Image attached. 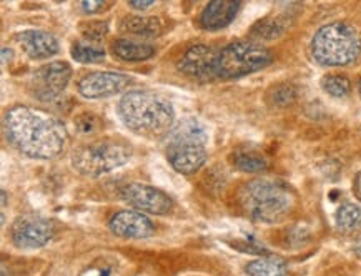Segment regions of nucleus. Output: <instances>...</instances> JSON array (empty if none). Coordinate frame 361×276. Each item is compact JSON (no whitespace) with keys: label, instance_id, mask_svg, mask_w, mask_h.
I'll list each match as a JSON object with an SVG mask.
<instances>
[{"label":"nucleus","instance_id":"1","mask_svg":"<svg viewBox=\"0 0 361 276\" xmlns=\"http://www.w3.org/2000/svg\"><path fill=\"white\" fill-rule=\"evenodd\" d=\"M4 132L8 144L30 158H55L67 145V130L59 118L24 105L7 110Z\"/></svg>","mask_w":361,"mask_h":276},{"label":"nucleus","instance_id":"28","mask_svg":"<svg viewBox=\"0 0 361 276\" xmlns=\"http://www.w3.org/2000/svg\"><path fill=\"white\" fill-rule=\"evenodd\" d=\"M154 0H130V7L135 8V11H147L154 6Z\"/></svg>","mask_w":361,"mask_h":276},{"label":"nucleus","instance_id":"5","mask_svg":"<svg viewBox=\"0 0 361 276\" xmlns=\"http://www.w3.org/2000/svg\"><path fill=\"white\" fill-rule=\"evenodd\" d=\"M310 50L320 65H350L361 55V34L346 22H331L313 35Z\"/></svg>","mask_w":361,"mask_h":276},{"label":"nucleus","instance_id":"6","mask_svg":"<svg viewBox=\"0 0 361 276\" xmlns=\"http://www.w3.org/2000/svg\"><path fill=\"white\" fill-rule=\"evenodd\" d=\"M132 149L120 138H95L72 151V167L85 177H100L128 163Z\"/></svg>","mask_w":361,"mask_h":276},{"label":"nucleus","instance_id":"7","mask_svg":"<svg viewBox=\"0 0 361 276\" xmlns=\"http://www.w3.org/2000/svg\"><path fill=\"white\" fill-rule=\"evenodd\" d=\"M273 62V52L255 40H235L216 54V78H240L263 70Z\"/></svg>","mask_w":361,"mask_h":276},{"label":"nucleus","instance_id":"12","mask_svg":"<svg viewBox=\"0 0 361 276\" xmlns=\"http://www.w3.org/2000/svg\"><path fill=\"white\" fill-rule=\"evenodd\" d=\"M109 228L115 237L128 240H143L155 234V225L152 220L135 210H122L110 216Z\"/></svg>","mask_w":361,"mask_h":276},{"label":"nucleus","instance_id":"23","mask_svg":"<svg viewBox=\"0 0 361 276\" xmlns=\"http://www.w3.org/2000/svg\"><path fill=\"white\" fill-rule=\"evenodd\" d=\"M322 89L335 99H345L351 92V82L341 73H328L322 78Z\"/></svg>","mask_w":361,"mask_h":276},{"label":"nucleus","instance_id":"20","mask_svg":"<svg viewBox=\"0 0 361 276\" xmlns=\"http://www.w3.org/2000/svg\"><path fill=\"white\" fill-rule=\"evenodd\" d=\"M288 24L281 17H267L258 20L257 24L250 30V37L255 39V42H262V40H273L286 30Z\"/></svg>","mask_w":361,"mask_h":276},{"label":"nucleus","instance_id":"29","mask_svg":"<svg viewBox=\"0 0 361 276\" xmlns=\"http://www.w3.org/2000/svg\"><path fill=\"white\" fill-rule=\"evenodd\" d=\"M353 193L355 196L361 201V170L358 173H356L355 180H353Z\"/></svg>","mask_w":361,"mask_h":276},{"label":"nucleus","instance_id":"16","mask_svg":"<svg viewBox=\"0 0 361 276\" xmlns=\"http://www.w3.org/2000/svg\"><path fill=\"white\" fill-rule=\"evenodd\" d=\"M118 29L127 35L140 37V39H155V37L164 34L165 25L159 17L130 15L122 18Z\"/></svg>","mask_w":361,"mask_h":276},{"label":"nucleus","instance_id":"10","mask_svg":"<svg viewBox=\"0 0 361 276\" xmlns=\"http://www.w3.org/2000/svg\"><path fill=\"white\" fill-rule=\"evenodd\" d=\"M120 196L142 213L164 216L173 210V200L165 192L145 183H128L120 190Z\"/></svg>","mask_w":361,"mask_h":276},{"label":"nucleus","instance_id":"30","mask_svg":"<svg viewBox=\"0 0 361 276\" xmlns=\"http://www.w3.org/2000/svg\"><path fill=\"white\" fill-rule=\"evenodd\" d=\"M356 253H358V255L361 256V242L358 243V245H356Z\"/></svg>","mask_w":361,"mask_h":276},{"label":"nucleus","instance_id":"31","mask_svg":"<svg viewBox=\"0 0 361 276\" xmlns=\"http://www.w3.org/2000/svg\"><path fill=\"white\" fill-rule=\"evenodd\" d=\"M360 95H361V80H360Z\"/></svg>","mask_w":361,"mask_h":276},{"label":"nucleus","instance_id":"4","mask_svg":"<svg viewBox=\"0 0 361 276\" xmlns=\"http://www.w3.org/2000/svg\"><path fill=\"white\" fill-rule=\"evenodd\" d=\"M208 132L197 118H183L175 122L172 130L165 135L166 160L175 172L193 175L207 162Z\"/></svg>","mask_w":361,"mask_h":276},{"label":"nucleus","instance_id":"14","mask_svg":"<svg viewBox=\"0 0 361 276\" xmlns=\"http://www.w3.org/2000/svg\"><path fill=\"white\" fill-rule=\"evenodd\" d=\"M16 40L22 52L32 61H45L60 50L57 37L45 30H24L16 35Z\"/></svg>","mask_w":361,"mask_h":276},{"label":"nucleus","instance_id":"2","mask_svg":"<svg viewBox=\"0 0 361 276\" xmlns=\"http://www.w3.org/2000/svg\"><path fill=\"white\" fill-rule=\"evenodd\" d=\"M117 108L123 125L138 135H166L175 125L172 104L155 92L128 90L118 100Z\"/></svg>","mask_w":361,"mask_h":276},{"label":"nucleus","instance_id":"8","mask_svg":"<svg viewBox=\"0 0 361 276\" xmlns=\"http://www.w3.org/2000/svg\"><path fill=\"white\" fill-rule=\"evenodd\" d=\"M72 78V67L67 62L57 61L42 65L32 73L29 82L30 94L40 102H54L63 94Z\"/></svg>","mask_w":361,"mask_h":276},{"label":"nucleus","instance_id":"24","mask_svg":"<svg viewBox=\"0 0 361 276\" xmlns=\"http://www.w3.org/2000/svg\"><path fill=\"white\" fill-rule=\"evenodd\" d=\"M296 90L290 84H280L271 87L270 92L267 94V100L271 107H286L295 100Z\"/></svg>","mask_w":361,"mask_h":276},{"label":"nucleus","instance_id":"26","mask_svg":"<svg viewBox=\"0 0 361 276\" xmlns=\"http://www.w3.org/2000/svg\"><path fill=\"white\" fill-rule=\"evenodd\" d=\"M75 125V130L78 135L82 137H90L97 135L102 130V120L94 113H80L73 122Z\"/></svg>","mask_w":361,"mask_h":276},{"label":"nucleus","instance_id":"22","mask_svg":"<svg viewBox=\"0 0 361 276\" xmlns=\"http://www.w3.org/2000/svg\"><path fill=\"white\" fill-rule=\"evenodd\" d=\"M71 54L73 61L80 63H100L105 58V50L102 44L89 42V40H78L73 42L71 47Z\"/></svg>","mask_w":361,"mask_h":276},{"label":"nucleus","instance_id":"17","mask_svg":"<svg viewBox=\"0 0 361 276\" xmlns=\"http://www.w3.org/2000/svg\"><path fill=\"white\" fill-rule=\"evenodd\" d=\"M110 50L115 57L123 62H145L157 54L155 45L138 42L132 39H118L110 45Z\"/></svg>","mask_w":361,"mask_h":276},{"label":"nucleus","instance_id":"11","mask_svg":"<svg viewBox=\"0 0 361 276\" xmlns=\"http://www.w3.org/2000/svg\"><path fill=\"white\" fill-rule=\"evenodd\" d=\"M130 77L118 72H92L78 80V94L85 99H109L118 95L130 84Z\"/></svg>","mask_w":361,"mask_h":276},{"label":"nucleus","instance_id":"21","mask_svg":"<svg viewBox=\"0 0 361 276\" xmlns=\"http://www.w3.org/2000/svg\"><path fill=\"white\" fill-rule=\"evenodd\" d=\"M336 228L343 233L361 232V206L355 203H343L338 206L335 213Z\"/></svg>","mask_w":361,"mask_h":276},{"label":"nucleus","instance_id":"15","mask_svg":"<svg viewBox=\"0 0 361 276\" xmlns=\"http://www.w3.org/2000/svg\"><path fill=\"white\" fill-rule=\"evenodd\" d=\"M240 11V2H226V0H215L203 8L200 15V25L205 30L215 32L228 27L235 20Z\"/></svg>","mask_w":361,"mask_h":276},{"label":"nucleus","instance_id":"25","mask_svg":"<svg viewBox=\"0 0 361 276\" xmlns=\"http://www.w3.org/2000/svg\"><path fill=\"white\" fill-rule=\"evenodd\" d=\"M80 32L83 35V40H89V42L100 44L102 40H104V37L109 34V22L107 20L82 22Z\"/></svg>","mask_w":361,"mask_h":276},{"label":"nucleus","instance_id":"19","mask_svg":"<svg viewBox=\"0 0 361 276\" xmlns=\"http://www.w3.org/2000/svg\"><path fill=\"white\" fill-rule=\"evenodd\" d=\"M231 163L245 173H260L268 168L267 156L255 150H237L231 155Z\"/></svg>","mask_w":361,"mask_h":276},{"label":"nucleus","instance_id":"18","mask_svg":"<svg viewBox=\"0 0 361 276\" xmlns=\"http://www.w3.org/2000/svg\"><path fill=\"white\" fill-rule=\"evenodd\" d=\"M247 276H286L288 265L279 256H262L245 265Z\"/></svg>","mask_w":361,"mask_h":276},{"label":"nucleus","instance_id":"13","mask_svg":"<svg viewBox=\"0 0 361 276\" xmlns=\"http://www.w3.org/2000/svg\"><path fill=\"white\" fill-rule=\"evenodd\" d=\"M216 54L203 44L192 45L178 61V70L198 80H212L215 75Z\"/></svg>","mask_w":361,"mask_h":276},{"label":"nucleus","instance_id":"9","mask_svg":"<svg viewBox=\"0 0 361 276\" xmlns=\"http://www.w3.org/2000/svg\"><path fill=\"white\" fill-rule=\"evenodd\" d=\"M54 223L37 215L18 216L11 227V240L18 250H39L52 240Z\"/></svg>","mask_w":361,"mask_h":276},{"label":"nucleus","instance_id":"3","mask_svg":"<svg viewBox=\"0 0 361 276\" xmlns=\"http://www.w3.org/2000/svg\"><path fill=\"white\" fill-rule=\"evenodd\" d=\"M240 205L250 218L258 223H279L295 205L291 188L279 180L255 178L240 192Z\"/></svg>","mask_w":361,"mask_h":276},{"label":"nucleus","instance_id":"27","mask_svg":"<svg viewBox=\"0 0 361 276\" xmlns=\"http://www.w3.org/2000/svg\"><path fill=\"white\" fill-rule=\"evenodd\" d=\"M107 7H110V4H107V2H100V0H87V2H82V8H83V12H87V13H99V12H102L104 11V8H107Z\"/></svg>","mask_w":361,"mask_h":276}]
</instances>
